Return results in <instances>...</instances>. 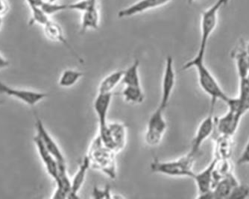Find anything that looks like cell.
Returning a JSON list of instances; mask_svg holds the SVG:
<instances>
[{"label":"cell","instance_id":"4fadbf2b","mask_svg":"<svg viewBox=\"0 0 249 199\" xmlns=\"http://www.w3.org/2000/svg\"><path fill=\"white\" fill-rule=\"evenodd\" d=\"M43 32H44L45 36L49 40L51 41L56 42V43H59L61 44L64 45L67 50H69L74 56L75 58L78 60L81 64L84 63V60L82 59L81 56L75 51L72 46H71V43L66 38L65 35H64V30H63L61 26L58 24V22H54V21L50 19L48 22L43 26Z\"/></svg>","mask_w":249,"mask_h":199},{"label":"cell","instance_id":"f1b7e54d","mask_svg":"<svg viewBox=\"0 0 249 199\" xmlns=\"http://www.w3.org/2000/svg\"><path fill=\"white\" fill-rule=\"evenodd\" d=\"M235 98H236L239 111L243 116H244L248 111H249V92L243 97L236 96Z\"/></svg>","mask_w":249,"mask_h":199},{"label":"cell","instance_id":"e575fe53","mask_svg":"<svg viewBox=\"0 0 249 199\" xmlns=\"http://www.w3.org/2000/svg\"><path fill=\"white\" fill-rule=\"evenodd\" d=\"M89 3L98 4L97 0H88Z\"/></svg>","mask_w":249,"mask_h":199},{"label":"cell","instance_id":"277c9868","mask_svg":"<svg viewBox=\"0 0 249 199\" xmlns=\"http://www.w3.org/2000/svg\"><path fill=\"white\" fill-rule=\"evenodd\" d=\"M228 0H217L212 6L203 11L201 17V40L198 50L206 52L208 41L218 24L219 12Z\"/></svg>","mask_w":249,"mask_h":199},{"label":"cell","instance_id":"d590c367","mask_svg":"<svg viewBox=\"0 0 249 199\" xmlns=\"http://www.w3.org/2000/svg\"><path fill=\"white\" fill-rule=\"evenodd\" d=\"M2 18H3L0 17V30H1V28H2Z\"/></svg>","mask_w":249,"mask_h":199},{"label":"cell","instance_id":"d6a6232c","mask_svg":"<svg viewBox=\"0 0 249 199\" xmlns=\"http://www.w3.org/2000/svg\"><path fill=\"white\" fill-rule=\"evenodd\" d=\"M29 7L41 6L45 0H25Z\"/></svg>","mask_w":249,"mask_h":199},{"label":"cell","instance_id":"e0dca14e","mask_svg":"<svg viewBox=\"0 0 249 199\" xmlns=\"http://www.w3.org/2000/svg\"><path fill=\"white\" fill-rule=\"evenodd\" d=\"M112 102V93L98 92L93 102V109L97 117L99 128L104 127L107 123V115Z\"/></svg>","mask_w":249,"mask_h":199},{"label":"cell","instance_id":"7c38bea8","mask_svg":"<svg viewBox=\"0 0 249 199\" xmlns=\"http://www.w3.org/2000/svg\"><path fill=\"white\" fill-rule=\"evenodd\" d=\"M172 1L173 0H138L129 6L120 10L118 17L120 18H131L150 10L160 8Z\"/></svg>","mask_w":249,"mask_h":199},{"label":"cell","instance_id":"4316f807","mask_svg":"<svg viewBox=\"0 0 249 199\" xmlns=\"http://www.w3.org/2000/svg\"><path fill=\"white\" fill-rule=\"evenodd\" d=\"M29 8L32 12V18L29 21V24L31 26L37 24L43 26L50 20V16L45 13L41 6H32Z\"/></svg>","mask_w":249,"mask_h":199},{"label":"cell","instance_id":"8d00e7d4","mask_svg":"<svg viewBox=\"0 0 249 199\" xmlns=\"http://www.w3.org/2000/svg\"><path fill=\"white\" fill-rule=\"evenodd\" d=\"M195 1H196V0H187L189 4H192L193 2H195Z\"/></svg>","mask_w":249,"mask_h":199},{"label":"cell","instance_id":"8992f818","mask_svg":"<svg viewBox=\"0 0 249 199\" xmlns=\"http://www.w3.org/2000/svg\"><path fill=\"white\" fill-rule=\"evenodd\" d=\"M164 112L158 107L149 116L144 134V140L149 146H158L163 140L167 129V123L164 117Z\"/></svg>","mask_w":249,"mask_h":199},{"label":"cell","instance_id":"4dcf8cb0","mask_svg":"<svg viewBox=\"0 0 249 199\" xmlns=\"http://www.w3.org/2000/svg\"><path fill=\"white\" fill-rule=\"evenodd\" d=\"M110 191L109 186H106L104 190H100L99 188H94L93 192V196L96 199H110L112 196H110Z\"/></svg>","mask_w":249,"mask_h":199},{"label":"cell","instance_id":"d6986e66","mask_svg":"<svg viewBox=\"0 0 249 199\" xmlns=\"http://www.w3.org/2000/svg\"><path fill=\"white\" fill-rule=\"evenodd\" d=\"M91 166V163L89 161L88 155L82 159L80 165L78 166V170L75 172L72 179H71V199H77L78 194L82 189L85 179H86L87 174L89 167Z\"/></svg>","mask_w":249,"mask_h":199},{"label":"cell","instance_id":"44dd1931","mask_svg":"<svg viewBox=\"0 0 249 199\" xmlns=\"http://www.w3.org/2000/svg\"><path fill=\"white\" fill-rule=\"evenodd\" d=\"M232 55L236 64L239 79L249 78V53L246 44L242 42L241 44L233 50Z\"/></svg>","mask_w":249,"mask_h":199},{"label":"cell","instance_id":"5b68a950","mask_svg":"<svg viewBox=\"0 0 249 199\" xmlns=\"http://www.w3.org/2000/svg\"><path fill=\"white\" fill-rule=\"evenodd\" d=\"M99 137L103 145L115 153L123 149L126 142V128L119 123H107L99 128Z\"/></svg>","mask_w":249,"mask_h":199},{"label":"cell","instance_id":"f35d334b","mask_svg":"<svg viewBox=\"0 0 249 199\" xmlns=\"http://www.w3.org/2000/svg\"><path fill=\"white\" fill-rule=\"evenodd\" d=\"M48 1L51 2H57V1H58V0H48Z\"/></svg>","mask_w":249,"mask_h":199},{"label":"cell","instance_id":"ac0fdd59","mask_svg":"<svg viewBox=\"0 0 249 199\" xmlns=\"http://www.w3.org/2000/svg\"><path fill=\"white\" fill-rule=\"evenodd\" d=\"M55 190L53 195V199H71V179L67 173V165H59L58 177L54 180Z\"/></svg>","mask_w":249,"mask_h":199},{"label":"cell","instance_id":"836d02e7","mask_svg":"<svg viewBox=\"0 0 249 199\" xmlns=\"http://www.w3.org/2000/svg\"><path fill=\"white\" fill-rule=\"evenodd\" d=\"M10 65L9 61L5 57L0 54V70L7 68Z\"/></svg>","mask_w":249,"mask_h":199},{"label":"cell","instance_id":"52a82bcc","mask_svg":"<svg viewBox=\"0 0 249 199\" xmlns=\"http://www.w3.org/2000/svg\"><path fill=\"white\" fill-rule=\"evenodd\" d=\"M0 94L17 99L29 107H35L37 104L47 99L49 96L47 92L13 88L5 84L1 79H0Z\"/></svg>","mask_w":249,"mask_h":199},{"label":"cell","instance_id":"d4e9b609","mask_svg":"<svg viewBox=\"0 0 249 199\" xmlns=\"http://www.w3.org/2000/svg\"><path fill=\"white\" fill-rule=\"evenodd\" d=\"M84 76V73L79 70L74 69H67L63 71L58 80V85L63 88H71L75 86L81 78Z\"/></svg>","mask_w":249,"mask_h":199},{"label":"cell","instance_id":"5bb4252c","mask_svg":"<svg viewBox=\"0 0 249 199\" xmlns=\"http://www.w3.org/2000/svg\"><path fill=\"white\" fill-rule=\"evenodd\" d=\"M216 158H214L205 169L198 173H195L192 179H194L196 185L198 198L204 199L213 189L214 184V167L216 164Z\"/></svg>","mask_w":249,"mask_h":199},{"label":"cell","instance_id":"30bf717a","mask_svg":"<svg viewBox=\"0 0 249 199\" xmlns=\"http://www.w3.org/2000/svg\"><path fill=\"white\" fill-rule=\"evenodd\" d=\"M36 134L40 137L46 148L54 156L56 161H58V164L67 165L65 157H64L61 148L56 142L55 140L53 138V136L50 134L38 115H36Z\"/></svg>","mask_w":249,"mask_h":199},{"label":"cell","instance_id":"1f68e13d","mask_svg":"<svg viewBox=\"0 0 249 199\" xmlns=\"http://www.w3.org/2000/svg\"><path fill=\"white\" fill-rule=\"evenodd\" d=\"M9 4L8 0H0V17L3 18L9 11Z\"/></svg>","mask_w":249,"mask_h":199},{"label":"cell","instance_id":"ab89813d","mask_svg":"<svg viewBox=\"0 0 249 199\" xmlns=\"http://www.w3.org/2000/svg\"><path fill=\"white\" fill-rule=\"evenodd\" d=\"M4 103L3 100H0V105H2Z\"/></svg>","mask_w":249,"mask_h":199},{"label":"cell","instance_id":"3957f363","mask_svg":"<svg viewBox=\"0 0 249 199\" xmlns=\"http://www.w3.org/2000/svg\"><path fill=\"white\" fill-rule=\"evenodd\" d=\"M195 157L187 153L173 161H155L151 164V170L155 173L167 175L170 177L193 178Z\"/></svg>","mask_w":249,"mask_h":199},{"label":"cell","instance_id":"7402d4cb","mask_svg":"<svg viewBox=\"0 0 249 199\" xmlns=\"http://www.w3.org/2000/svg\"><path fill=\"white\" fill-rule=\"evenodd\" d=\"M233 137L221 135L215 144V158L218 160L229 159L233 152Z\"/></svg>","mask_w":249,"mask_h":199},{"label":"cell","instance_id":"7a4b0ae2","mask_svg":"<svg viewBox=\"0 0 249 199\" xmlns=\"http://www.w3.org/2000/svg\"><path fill=\"white\" fill-rule=\"evenodd\" d=\"M115 154L114 151L103 145L97 136L89 147L88 157L91 166L102 171L110 179H114L117 175Z\"/></svg>","mask_w":249,"mask_h":199},{"label":"cell","instance_id":"83f0119b","mask_svg":"<svg viewBox=\"0 0 249 199\" xmlns=\"http://www.w3.org/2000/svg\"><path fill=\"white\" fill-rule=\"evenodd\" d=\"M249 198V186L238 183L233 187L229 199H247Z\"/></svg>","mask_w":249,"mask_h":199},{"label":"cell","instance_id":"ba28073f","mask_svg":"<svg viewBox=\"0 0 249 199\" xmlns=\"http://www.w3.org/2000/svg\"><path fill=\"white\" fill-rule=\"evenodd\" d=\"M213 109L214 106L211 105V112L203 119L197 127L195 135L192 140L191 148L188 152L192 156L196 157L201 149V145L212 135L216 128V117L213 116Z\"/></svg>","mask_w":249,"mask_h":199},{"label":"cell","instance_id":"2e32d148","mask_svg":"<svg viewBox=\"0 0 249 199\" xmlns=\"http://www.w3.org/2000/svg\"><path fill=\"white\" fill-rule=\"evenodd\" d=\"M238 183L233 172L219 180L204 199H229L232 190Z\"/></svg>","mask_w":249,"mask_h":199},{"label":"cell","instance_id":"f546056e","mask_svg":"<svg viewBox=\"0 0 249 199\" xmlns=\"http://www.w3.org/2000/svg\"><path fill=\"white\" fill-rule=\"evenodd\" d=\"M237 163L240 166L241 165L249 164V138L248 140L247 143L245 145L238 160H237Z\"/></svg>","mask_w":249,"mask_h":199},{"label":"cell","instance_id":"484cf974","mask_svg":"<svg viewBox=\"0 0 249 199\" xmlns=\"http://www.w3.org/2000/svg\"><path fill=\"white\" fill-rule=\"evenodd\" d=\"M122 95L124 102L134 105L142 104L145 99L142 87L124 86L122 91Z\"/></svg>","mask_w":249,"mask_h":199},{"label":"cell","instance_id":"74e56055","mask_svg":"<svg viewBox=\"0 0 249 199\" xmlns=\"http://www.w3.org/2000/svg\"><path fill=\"white\" fill-rule=\"evenodd\" d=\"M246 50H247L248 53L249 54V43L246 44Z\"/></svg>","mask_w":249,"mask_h":199},{"label":"cell","instance_id":"603a6c76","mask_svg":"<svg viewBox=\"0 0 249 199\" xmlns=\"http://www.w3.org/2000/svg\"><path fill=\"white\" fill-rule=\"evenodd\" d=\"M123 74H124V70H117L106 75L99 83L98 92L112 93V92L117 88V85L122 82Z\"/></svg>","mask_w":249,"mask_h":199},{"label":"cell","instance_id":"9a60e30c","mask_svg":"<svg viewBox=\"0 0 249 199\" xmlns=\"http://www.w3.org/2000/svg\"><path fill=\"white\" fill-rule=\"evenodd\" d=\"M33 140L36 148H37V153H38L43 164L44 165L47 173L53 180H55L58 177V172H59V164H58V161H56L54 156L46 148L44 144H43L40 137L37 134L34 137Z\"/></svg>","mask_w":249,"mask_h":199},{"label":"cell","instance_id":"ffe728a7","mask_svg":"<svg viewBox=\"0 0 249 199\" xmlns=\"http://www.w3.org/2000/svg\"><path fill=\"white\" fill-rule=\"evenodd\" d=\"M101 15L98 4L92 5L82 13L80 32L85 33L88 30H97L100 25Z\"/></svg>","mask_w":249,"mask_h":199},{"label":"cell","instance_id":"6da1fadb","mask_svg":"<svg viewBox=\"0 0 249 199\" xmlns=\"http://www.w3.org/2000/svg\"><path fill=\"white\" fill-rule=\"evenodd\" d=\"M205 53L206 52L198 50L197 54L184 64L183 70H189L194 67L196 70L198 85L204 92L211 98V105L214 106L219 100L226 103L230 96L224 91L216 77L205 64Z\"/></svg>","mask_w":249,"mask_h":199},{"label":"cell","instance_id":"9c48e42d","mask_svg":"<svg viewBox=\"0 0 249 199\" xmlns=\"http://www.w3.org/2000/svg\"><path fill=\"white\" fill-rule=\"evenodd\" d=\"M176 83V72L171 56L166 57L161 81V96L158 107L163 111L167 109Z\"/></svg>","mask_w":249,"mask_h":199},{"label":"cell","instance_id":"60d3db41","mask_svg":"<svg viewBox=\"0 0 249 199\" xmlns=\"http://www.w3.org/2000/svg\"></svg>","mask_w":249,"mask_h":199},{"label":"cell","instance_id":"8fae6325","mask_svg":"<svg viewBox=\"0 0 249 199\" xmlns=\"http://www.w3.org/2000/svg\"><path fill=\"white\" fill-rule=\"evenodd\" d=\"M243 116L236 110L229 109L227 113L220 117H216V128L221 135L233 137L238 129Z\"/></svg>","mask_w":249,"mask_h":199},{"label":"cell","instance_id":"cb8c5ba5","mask_svg":"<svg viewBox=\"0 0 249 199\" xmlns=\"http://www.w3.org/2000/svg\"><path fill=\"white\" fill-rule=\"evenodd\" d=\"M139 69V60L136 59L131 65L124 70L122 83L124 86L142 87Z\"/></svg>","mask_w":249,"mask_h":199}]
</instances>
